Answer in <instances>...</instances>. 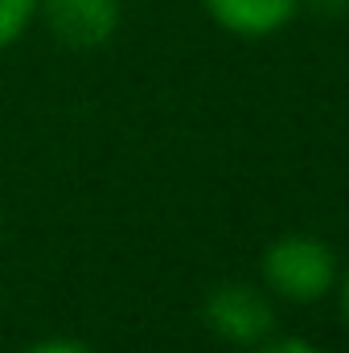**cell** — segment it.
Segmentation results:
<instances>
[{
    "label": "cell",
    "instance_id": "obj_8",
    "mask_svg": "<svg viewBox=\"0 0 349 353\" xmlns=\"http://www.w3.org/2000/svg\"><path fill=\"white\" fill-rule=\"evenodd\" d=\"M300 8H308V12H317V17H329V21L349 17V0H300Z\"/></svg>",
    "mask_w": 349,
    "mask_h": 353
},
{
    "label": "cell",
    "instance_id": "obj_3",
    "mask_svg": "<svg viewBox=\"0 0 349 353\" xmlns=\"http://www.w3.org/2000/svg\"><path fill=\"white\" fill-rule=\"evenodd\" d=\"M37 21L66 50H99L119 33L123 4L119 0H41Z\"/></svg>",
    "mask_w": 349,
    "mask_h": 353
},
{
    "label": "cell",
    "instance_id": "obj_2",
    "mask_svg": "<svg viewBox=\"0 0 349 353\" xmlns=\"http://www.w3.org/2000/svg\"><path fill=\"white\" fill-rule=\"evenodd\" d=\"M201 321L214 337L230 345H259L275 333L271 300L251 283H218L201 304Z\"/></svg>",
    "mask_w": 349,
    "mask_h": 353
},
{
    "label": "cell",
    "instance_id": "obj_6",
    "mask_svg": "<svg viewBox=\"0 0 349 353\" xmlns=\"http://www.w3.org/2000/svg\"><path fill=\"white\" fill-rule=\"evenodd\" d=\"M21 353H94V350L87 341H79V337H41V341L25 345Z\"/></svg>",
    "mask_w": 349,
    "mask_h": 353
},
{
    "label": "cell",
    "instance_id": "obj_4",
    "mask_svg": "<svg viewBox=\"0 0 349 353\" xmlns=\"http://www.w3.org/2000/svg\"><path fill=\"white\" fill-rule=\"evenodd\" d=\"M201 8L235 37H271L300 12V0H201Z\"/></svg>",
    "mask_w": 349,
    "mask_h": 353
},
{
    "label": "cell",
    "instance_id": "obj_5",
    "mask_svg": "<svg viewBox=\"0 0 349 353\" xmlns=\"http://www.w3.org/2000/svg\"><path fill=\"white\" fill-rule=\"evenodd\" d=\"M37 8L41 0H0V54L29 33V25L37 21Z\"/></svg>",
    "mask_w": 349,
    "mask_h": 353
},
{
    "label": "cell",
    "instance_id": "obj_7",
    "mask_svg": "<svg viewBox=\"0 0 349 353\" xmlns=\"http://www.w3.org/2000/svg\"><path fill=\"white\" fill-rule=\"evenodd\" d=\"M255 353H325V350H317L304 337H267V341L255 345Z\"/></svg>",
    "mask_w": 349,
    "mask_h": 353
},
{
    "label": "cell",
    "instance_id": "obj_9",
    "mask_svg": "<svg viewBox=\"0 0 349 353\" xmlns=\"http://www.w3.org/2000/svg\"><path fill=\"white\" fill-rule=\"evenodd\" d=\"M337 279H341V312H346V321H349V271L337 275Z\"/></svg>",
    "mask_w": 349,
    "mask_h": 353
},
{
    "label": "cell",
    "instance_id": "obj_1",
    "mask_svg": "<svg viewBox=\"0 0 349 353\" xmlns=\"http://www.w3.org/2000/svg\"><path fill=\"white\" fill-rule=\"evenodd\" d=\"M263 283L288 304H317L337 288V255L317 234H279L259 259Z\"/></svg>",
    "mask_w": 349,
    "mask_h": 353
}]
</instances>
